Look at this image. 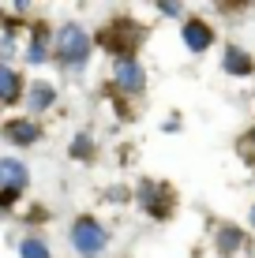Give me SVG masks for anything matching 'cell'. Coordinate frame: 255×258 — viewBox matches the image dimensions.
I'll list each match as a JSON object with an SVG mask.
<instances>
[{
	"label": "cell",
	"instance_id": "obj_8",
	"mask_svg": "<svg viewBox=\"0 0 255 258\" xmlns=\"http://www.w3.org/2000/svg\"><path fill=\"white\" fill-rule=\"evenodd\" d=\"M26 101H30L34 112H45L57 105V90H53V83H45V79H38V83L30 86V94H26Z\"/></svg>",
	"mask_w": 255,
	"mask_h": 258
},
{
	"label": "cell",
	"instance_id": "obj_15",
	"mask_svg": "<svg viewBox=\"0 0 255 258\" xmlns=\"http://www.w3.org/2000/svg\"><path fill=\"white\" fill-rule=\"evenodd\" d=\"M15 199H19V191H0V210H4V206H15Z\"/></svg>",
	"mask_w": 255,
	"mask_h": 258
},
{
	"label": "cell",
	"instance_id": "obj_6",
	"mask_svg": "<svg viewBox=\"0 0 255 258\" xmlns=\"http://www.w3.org/2000/svg\"><path fill=\"white\" fill-rule=\"evenodd\" d=\"M222 68H225V75H233V79H248L255 71V60H251L248 49L229 45V49H225V56H222Z\"/></svg>",
	"mask_w": 255,
	"mask_h": 258
},
{
	"label": "cell",
	"instance_id": "obj_13",
	"mask_svg": "<svg viewBox=\"0 0 255 258\" xmlns=\"http://www.w3.org/2000/svg\"><path fill=\"white\" fill-rule=\"evenodd\" d=\"M72 157H79V161L94 157V142H90V135H79V139H75V146H72Z\"/></svg>",
	"mask_w": 255,
	"mask_h": 258
},
{
	"label": "cell",
	"instance_id": "obj_3",
	"mask_svg": "<svg viewBox=\"0 0 255 258\" xmlns=\"http://www.w3.org/2000/svg\"><path fill=\"white\" fill-rule=\"evenodd\" d=\"M180 41L188 45V52H207L214 45V26L207 19H199V15H188L180 26Z\"/></svg>",
	"mask_w": 255,
	"mask_h": 258
},
{
	"label": "cell",
	"instance_id": "obj_18",
	"mask_svg": "<svg viewBox=\"0 0 255 258\" xmlns=\"http://www.w3.org/2000/svg\"><path fill=\"white\" fill-rule=\"evenodd\" d=\"M0 26H4V12H0Z\"/></svg>",
	"mask_w": 255,
	"mask_h": 258
},
{
	"label": "cell",
	"instance_id": "obj_4",
	"mask_svg": "<svg viewBox=\"0 0 255 258\" xmlns=\"http://www.w3.org/2000/svg\"><path fill=\"white\" fill-rule=\"evenodd\" d=\"M113 83H117V90H124V94H139L146 86V71L139 68L135 56H120L117 68H113Z\"/></svg>",
	"mask_w": 255,
	"mask_h": 258
},
{
	"label": "cell",
	"instance_id": "obj_19",
	"mask_svg": "<svg viewBox=\"0 0 255 258\" xmlns=\"http://www.w3.org/2000/svg\"><path fill=\"white\" fill-rule=\"evenodd\" d=\"M0 135H4V127H0Z\"/></svg>",
	"mask_w": 255,
	"mask_h": 258
},
{
	"label": "cell",
	"instance_id": "obj_17",
	"mask_svg": "<svg viewBox=\"0 0 255 258\" xmlns=\"http://www.w3.org/2000/svg\"><path fill=\"white\" fill-rule=\"evenodd\" d=\"M248 225H251V228H255V206H251V210H248Z\"/></svg>",
	"mask_w": 255,
	"mask_h": 258
},
{
	"label": "cell",
	"instance_id": "obj_5",
	"mask_svg": "<svg viewBox=\"0 0 255 258\" xmlns=\"http://www.w3.org/2000/svg\"><path fill=\"white\" fill-rule=\"evenodd\" d=\"M0 127H4V139H8V142H15V146H30V142H38V139H41L38 120H26V116L4 120Z\"/></svg>",
	"mask_w": 255,
	"mask_h": 258
},
{
	"label": "cell",
	"instance_id": "obj_2",
	"mask_svg": "<svg viewBox=\"0 0 255 258\" xmlns=\"http://www.w3.org/2000/svg\"><path fill=\"white\" fill-rule=\"evenodd\" d=\"M72 247L83 258H98L105 247H109V232H105V225L98 217H75V225H72Z\"/></svg>",
	"mask_w": 255,
	"mask_h": 258
},
{
	"label": "cell",
	"instance_id": "obj_1",
	"mask_svg": "<svg viewBox=\"0 0 255 258\" xmlns=\"http://www.w3.org/2000/svg\"><path fill=\"white\" fill-rule=\"evenodd\" d=\"M53 49H57L60 64H64L68 71H79L86 60H90L94 41H90V34H86L79 23H64V26L57 30V41H53Z\"/></svg>",
	"mask_w": 255,
	"mask_h": 258
},
{
	"label": "cell",
	"instance_id": "obj_16",
	"mask_svg": "<svg viewBox=\"0 0 255 258\" xmlns=\"http://www.w3.org/2000/svg\"><path fill=\"white\" fill-rule=\"evenodd\" d=\"M244 139H248V146H251V154H248V157H255V127H251V131H248ZM248 146H244V150H248Z\"/></svg>",
	"mask_w": 255,
	"mask_h": 258
},
{
	"label": "cell",
	"instance_id": "obj_7",
	"mask_svg": "<svg viewBox=\"0 0 255 258\" xmlns=\"http://www.w3.org/2000/svg\"><path fill=\"white\" fill-rule=\"evenodd\" d=\"M26 187V165L19 157H0V191H23Z\"/></svg>",
	"mask_w": 255,
	"mask_h": 258
},
{
	"label": "cell",
	"instance_id": "obj_9",
	"mask_svg": "<svg viewBox=\"0 0 255 258\" xmlns=\"http://www.w3.org/2000/svg\"><path fill=\"white\" fill-rule=\"evenodd\" d=\"M49 30L45 26H34V34H30V45H26V60L30 64H45L49 60Z\"/></svg>",
	"mask_w": 255,
	"mask_h": 258
},
{
	"label": "cell",
	"instance_id": "obj_14",
	"mask_svg": "<svg viewBox=\"0 0 255 258\" xmlns=\"http://www.w3.org/2000/svg\"><path fill=\"white\" fill-rule=\"evenodd\" d=\"M158 12H162V15H173V19H180L184 8H180V4H169V0H162V4H158Z\"/></svg>",
	"mask_w": 255,
	"mask_h": 258
},
{
	"label": "cell",
	"instance_id": "obj_11",
	"mask_svg": "<svg viewBox=\"0 0 255 258\" xmlns=\"http://www.w3.org/2000/svg\"><path fill=\"white\" fill-rule=\"evenodd\" d=\"M244 243V236H240V228H233V225H225V228H218V251L222 254H233L236 247Z\"/></svg>",
	"mask_w": 255,
	"mask_h": 258
},
{
	"label": "cell",
	"instance_id": "obj_10",
	"mask_svg": "<svg viewBox=\"0 0 255 258\" xmlns=\"http://www.w3.org/2000/svg\"><path fill=\"white\" fill-rule=\"evenodd\" d=\"M19 90H23L19 71H12L8 64H0V105H12L15 97H19Z\"/></svg>",
	"mask_w": 255,
	"mask_h": 258
},
{
	"label": "cell",
	"instance_id": "obj_12",
	"mask_svg": "<svg viewBox=\"0 0 255 258\" xmlns=\"http://www.w3.org/2000/svg\"><path fill=\"white\" fill-rule=\"evenodd\" d=\"M19 258H53V254H49V243H45V239L26 236L23 243H19Z\"/></svg>",
	"mask_w": 255,
	"mask_h": 258
}]
</instances>
